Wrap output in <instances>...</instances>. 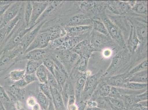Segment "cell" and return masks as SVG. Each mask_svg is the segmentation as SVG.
<instances>
[{
  "label": "cell",
  "instance_id": "6da1fadb",
  "mask_svg": "<svg viewBox=\"0 0 148 110\" xmlns=\"http://www.w3.org/2000/svg\"><path fill=\"white\" fill-rule=\"evenodd\" d=\"M35 26L27 28L24 20V18L21 19L5 40L0 51V56L3 53L12 50L17 47L19 44L24 35L32 30Z\"/></svg>",
  "mask_w": 148,
  "mask_h": 110
},
{
  "label": "cell",
  "instance_id": "7a4b0ae2",
  "mask_svg": "<svg viewBox=\"0 0 148 110\" xmlns=\"http://www.w3.org/2000/svg\"><path fill=\"white\" fill-rule=\"evenodd\" d=\"M131 53L127 48L123 49L113 58L111 64L103 75V77H109L119 71L130 61Z\"/></svg>",
  "mask_w": 148,
  "mask_h": 110
},
{
  "label": "cell",
  "instance_id": "3957f363",
  "mask_svg": "<svg viewBox=\"0 0 148 110\" xmlns=\"http://www.w3.org/2000/svg\"><path fill=\"white\" fill-rule=\"evenodd\" d=\"M101 20L104 23L110 37L122 49L126 48V43L121 29L107 16H102Z\"/></svg>",
  "mask_w": 148,
  "mask_h": 110
},
{
  "label": "cell",
  "instance_id": "277c9868",
  "mask_svg": "<svg viewBox=\"0 0 148 110\" xmlns=\"http://www.w3.org/2000/svg\"><path fill=\"white\" fill-rule=\"evenodd\" d=\"M58 60L64 66L68 73L71 70L80 56L72 50H68L56 49L51 50Z\"/></svg>",
  "mask_w": 148,
  "mask_h": 110
},
{
  "label": "cell",
  "instance_id": "5b68a950",
  "mask_svg": "<svg viewBox=\"0 0 148 110\" xmlns=\"http://www.w3.org/2000/svg\"><path fill=\"white\" fill-rule=\"evenodd\" d=\"M24 54L23 50L19 45L12 50L3 53L0 57V71L6 66L10 65L12 67L14 65L15 60Z\"/></svg>",
  "mask_w": 148,
  "mask_h": 110
},
{
  "label": "cell",
  "instance_id": "8992f818",
  "mask_svg": "<svg viewBox=\"0 0 148 110\" xmlns=\"http://www.w3.org/2000/svg\"><path fill=\"white\" fill-rule=\"evenodd\" d=\"M100 75V74L98 73L87 76L84 90L81 96V99H82L83 101H87L91 97L99 84Z\"/></svg>",
  "mask_w": 148,
  "mask_h": 110
},
{
  "label": "cell",
  "instance_id": "52a82bcc",
  "mask_svg": "<svg viewBox=\"0 0 148 110\" xmlns=\"http://www.w3.org/2000/svg\"><path fill=\"white\" fill-rule=\"evenodd\" d=\"M92 19L90 16L78 13L69 17L65 22L62 23V26L64 27H73L92 25Z\"/></svg>",
  "mask_w": 148,
  "mask_h": 110
},
{
  "label": "cell",
  "instance_id": "ba28073f",
  "mask_svg": "<svg viewBox=\"0 0 148 110\" xmlns=\"http://www.w3.org/2000/svg\"><path fill=\"white\" fill-rule=\"evenodd\" d=\"M49 1H32V13L28 28L36 26L38 20L41 17L48 6Z\"/></svg>",
  "mask_w": 148,
  "mask_h": 110
},
{
  "label": "cell",
  "instance_id": "9c48e42d",
  "mask_svg": "<svg viewBox=\"0 0 148 110\" xmlns=\"http://www.w3.org/2000/svg\"><path fill=\"white\" fill-rule=\"evenodd\" d=\"M90 34L88 41L91 47L96 51H100V49L106 46L111 40V37L109 36L98 33L93 29Z\"/></svg>",
  "mask_w": 148,
  "mask_h": 110
},
{
  "label": "cell",
  "instance_id": "30bf717a",
  "mask_svg": "<svg viewBox=\"0 0 148 110\" xmlns=\"http://www.w3.org/2000/svg\"><path fill=\"white\" fill-rule=\"evenodd\" d=\"M50 50L47 48L43 49L33 50L24 54L15 60V62L23 60H33L35 61H42L49 55Z\"/></svg>",
  "mask_w": 148,
  "mask_h": 110
},
{
  "label": "cell",
  "instance_id": "8fae6325",
  "mask_svg": "<svg viewBox=\"0 0 148 110\" xmlns=\"http://www.w3.org/2000/svg\"><path fill=\"white\" fill-rule=\"evenodd\" d=\"M47 20H45L39 23L32 30L26 33L24 37L18 45L21 47L25 53V51L29 48V45L33 42L35 38L41 30L42 28L45 24Z\"/></svg>",
  "mask_w": 148,
  "mask_h": 110
},
{
  "label": "cell",
  "instance_id": "7c38bea8",
  "mask_svg": "<svg viewBox=\"0 0 148 110\" xmlns=\"http://www.w3.org/2000/svg\"><path fill=\"white\" fill-rule=\"evenodd\" d=\"M23 2L15 1L7 9L3 15L0 29L4 27L11 21L17 16L21 10Z\"/></svg>",
  "mask_w": 148,
  "mask_h": 110
},
{
  "label": "cell",
  "instance_id": "4fadbf2b",
  "mask_svg": "<svg viewBox=\"0 0 148 110\" xmlns=\"http://www.w3.org/2000/svg\"><path fill=\"white\" fill-rule=\"evenodd\" d=\"M50 41L49 35L47 32L40 31L38 35L25 51V53L34 49H45L47 48Z\"/></svg>",
  "mask_w": 148,
  "mask_h": 110
},
{
  "label": "cell",
  "instance_id": "5bb4252c",
  "mask_svg": "<svg viewBox=\"0 0 148 110\" xmlns=\"http://www.w3.org/2000/svg\"><path fill=\"white\" fill-rule=\"evenodd\" d=\"M98 1H83L81 2L79 8L83 13L87 15H97L101 11L102 4Z\"/></svg>",
  "mask_w": 148,
  "mask_h": 110
},
{
  "label": "cell",
  "instance_id": "9a60e30c",
  "mask_svg": "<svg viewBox=\"0 0 148 110\" xmlns=\"http://www.w3.org/2000/svg\"><path fill=\"white\" fill-rule=\"evenodd\" d=\"M80 57L89 60L93 52L96 51L91 47L88 40L84 39L79 43L72 50Z\"/></svg>",
  "mask_w": 148,
  "mask_h": 110
},
{
  "label": "cell",
  "instance_id": "2e32d148",
  "mask_svg": "<svg viewBox=\"0 0 148 110\" xmlns=\"http://www.w3.org/2000/svg\"><path fill=\"white\" fill-rule=\"evenodd\" d=\"M64 1H49V3L45 11L38 20L36 23L47 20V18L51 16L55 13L57 12L64 5Z\"/></svg>",
  "mask_w": 148,
  "mask_h": 110
},
{
  "label": "cell",
  "instance_id": "e0dca14e",
  "mask_svg": "<svg viewBox=\"0 0 148 110\" xmlns=\"http://www.w3.org/2000/svg\"><path fill=\"white\" fill-rule=\"evenodd\" d=\"M4 88L12 101L20 102L25 99L26 94L25 88H18L13 84L9 86H6Z\"/></svg>",
  "mask_w": 148,
  "mask_h": 110
},
{
  "label": "cell",
  "instance_id": "ac0fdd59",
  "mask_svg": "<svg viewBox=\"0 0 148 110\" xmlns=\"http://www.w3.org/2000/svg\"><path fill=\"white\" fill-rule=\"evenodd\" d=\"M67 33V35L71 37H79L90 33L92 30L91 25H85L73 27H64Z\"/></svg>",
  "mask_w": 148,
  "mask_h": 110
},
{
  "label": "cell",
  "instance_id": "d6986e66",
  "mask_svg": "<svg viewBox=\"0 0 148 110\" xmlns=\"http://www.w3.org/2000/svg\"><path fill=\"white\" fill-rule=\"evenodd\" d=\"M140 41L137 35L135 27L134 25H130V36L126 43V48L131 53H135L140 45Z\"/></svg>",
  "mask_w": 148,
  "mask_h": 110
},
{
  "label": "cell",
  "instance_id": "ffe728a7",
  "mask_svg": "<svg viewBox=\"0 0 148 110\" xmlns=\"http://www.w3.org/2000/svg\"><path fill=\"white\" fill-rule=\"evenodd\" d=\"M129 75L128 73L115 75L107 77L105 81L109 85L116 88H122L125 84L127 81Z\"/></svg>",
  "mask_w": 148,
  "mask_h": 110
},
{
  "label": "cell",
  "instance_id": "44dd1931",
  "mask_svg": "<svg viewBox=\"0 0 148 110\" xmlns=\"http://www.w3.org/2000/svg\"><path fill=\"white\" fill-rule=\"evenodd\" d=\"M111 88V86L109 85L105 80L99 83L90 99L95 100L98 98L108 97L110 94Z\"/></svg>",
  "mask_w": 148,
  "mask_h": 110
},
{
  "label": "cell",
  "instance_id": "7402d4cb",
  "mask_svg": "<svg viewBox=\"0 0 148 110\" xmlns=\"http://www.w3.org/2000/svg\"><path fill=\"white\" fill-rule=\"evenodd\" d=\"M40 31L47 32L49 35L51 41L67 35L64 26L61 25H52Z\"/></svg>",
  "mask_w": 148,
  "mask_h": 110
},
{
  "label": "cell",
  "instance_id": "603a6c76",
  "mask_svg": "<svg viewBox=\"0 0 148 110\" xmlns=\"http://www.w3.org/2000/svg\"><path fill=\"white\" fill-rule=\"evenodd\" d=\"M52 101L56 110H66L65 105L64 103L61 92L56 88H51Z\"/></svg>",
  "mask_w": 148,
  "mask_h": 110
},
{
  "label": "cell",
  "instance_id": "cb8c5ba5",
  "mask_svg": "<svg viewBox=\"0 0 148 110\" xmlns=\"http://www.w3.org/2000/svg\"><path fill=\"white\" fill-rule=\"evenodd\" d=\"M135 27L136 33L141 43H147L148 26L147 24L138 22Z\"/></svg>",
  "mask_w": 148,
  "mask_h": 110
},
{
  "label": "cell",
  "instance_id": "d4e9b609",
  "mask_svg": "<svg viewBox=\"0 0 148 110\" xmlns=\"http://www.w3.org/2000/svg\"><path fill=\"white\" fill-rule=\"evenodd\" d=\"M87 76H88L86 73L81 74V75L77 80L75 90L76 101H79L81 99V96L84 90Z\"/></svg>",
  "mask_w": 148,
  "mask_h": 110
},
{
  "label": "cell",
  "instance_id": "484cf974",
  "mask_svg": "<svg viewBox=\"0 0 148 110\" xmlns=\"http://www.w3.org/2000/svg\"><path fill=\"white\" fill-rule=\"evenodd\" d=\"M83 37H71L67 35V38L61 48L57 49L68 50H72L80 41L85 39Z\"/></svg>",
  "mask_w": 148,
  "mask_h": 110
},
{
  "label": "cell",
  "instance_id": "4316f807",
  "mask_svg": "<svg viewBox=\"0 0 148 110\" xmlns=\"http://www.w3.org/2000/svg\"><path fill=\"white\" fill-rule=\"evenodd\" d=\"M127 81L134 82L140 84H148L147 70L129 76L127 78Z\"/></svg>",
  "mask_w": 148,
  "mask_h": 110
},
{
  "label": "cell",
  "instance_id": "83f0119b",
  "mask_svg": "<svg viewBox=\"0 0 148 110\" xmlns=\"http://www.w3.org/2000/svg\"><path fill=\"white\" fill-rule=\"evenodd\" d=\"M48 72L49 71L43 64L37 69L35 74L40 84H47Z\"/></svg>",
  "mask_w": 148,
  "mask_h": 110
},
{
  "label": "cell",
  "instance_id": "f1b7e54d",
  "mask_svg": "<svg viewBox=\"0 0 148 110\" xmlns=\"http://www.w3.org/2000/svg\"><path fill=\"white\" fill-rule=\"evenodd\" d=\"M92 26L93 30L106 36H109L106 26L101 20L98 18L92 19Z\"/></svg>",
  "mask_w": 148,
  "mask_h": 110
},
{
  "label": "cell",
  "instance_id": "f546056e",
  "mask_svg": "<svg viewBox=\"0 0 148 110\" xmlns=\"http://www.w3.org/2000/svg\"><path fill=\"white\" fill-rule=\"evenodd\" d=\"M89 60L84 58L80 57L76 62L74 68L81 74L85 73L87 71Z\"/></svg>",
  "mask_w": 148,
  "mask_h": 110
},
{
  "label": "cell",
  "instance_id": "4dcf8cb0",
  "mask_svg": "<svg viewBox=\"0 0 148 110\" xmlns=\"http://www.w3.org/2000/svg\"><path fill=\"white\" fill-rule=\"evenodd\" d=\"M42 64V61H35L28 60L25 67V74L36 73L38 68Z\"/></svg>",
  "mask_w": 148,
  "mask_h": 110
},
{
  "label": "cell",
  "instance_id": "1f68e13d",
  "mask_svg": "<svg viewBox=\"0 0 148 110\" xmlns=\"http://www.w3.org/2000/svg\"><path fill=\"white\" fill-rule=\"evenodd\" d=\"M147 87L148 84H140L134 82L128 81L125 84L122 88L133 91H139L147 89Z\"/></svg>",
  "mask_w": 148,
  "mask_h": 110
},
{
  "label": "cell",
  "instance_id": "d6a6232c",
  "mask_svg": "<svg viewBox=\"0 0 148 110\" xmlns=\"http://www.w3.org/2000/svg\"><path fill=\"white\" fill-rule=\"evenodd\" d=\"M32 1H28L25 2L24 9V20L27 28H28L30 22L32 13Z\"/></svg>",
  "mask_w": 148,
  "mask_h": 110
},
{
  "label": "cell",
  "instance_id": "836d02e7",
  "mask_svg": "<svg viewBox=\"0 0 148 110\" xmlns=\"http://www.w3.org/2000/svg\"><path fill=\"white\" fill-rule=\"evenodd\" d=\"M25 75V69H15L11 71L8 75L9 77L12 81L15 82L23 79Z\"/></svg>",
  "mask_w": 148,
  "mask_h": 110
},
{
  "label": "cell",
  "instance_id": "e575fe53",
  "mask_svg": "<svg viewBox=\"0 0 148 110\" xmlns=\"http://www.w3.org/2000/svg\"><path fill=\"white\" fill-rule=\"evenodd\" d=\"M67 38V35L49 41L47 48L51 50L59 49L62 46Z\"/></svg>",
  "mask_w": 148,
  "mask_h": 110
},
{
  "label": "cell",
  "instance_id": "d590c367",
  "mask_svg": "<svg viewBox=\"0 0 148 110\" xmlns=\"http://www.w3.org/2000/svg\"><path fill=\"white\" fill-rule=\"evenodd\" d=\"M108 98L111 106V110H123L125 107L123 102L120 99L108 96Z\"/></svg>",
  "mask_w": 148,
  "mask_h": 110
},
{
  "label": "cell",
  "instance_id": "8d00e7d4",
  "mask_svg": "<svg viewBox=\"0 0 148 110\" xmlns=\"http://www.w3.org/2000/svg\"><path fill=\"white\" fill-rule=\"evenodd\" d=\"M132 10L138 14L146 15L147 14V5L142 1H136L135 5L132 8Z\"/></svg>",
  "mask_w": 148,
  "mask_h": 110
},
{
  "label": "cell",
  "instance_id": "74e56055",
  "mask_svg": "<svg viewBox=\"0 0 148 110\" xmlns=\"http://www.w3.org/2000/svg\"><path fill=\"white\" fill-rule=\"evenodd\" d=\"M36 99L37 103L40 105L42 109L47 110L49 104L50 100L48 97L40 92L38 93Z\"/></svg>",
  "mask_w": 148,
  "mask_h": 110
},
{
  "label": "cell",
  "instance_id": "f35d334b",
  "mask_svg": "<svg viewBox=\"0 0 148 110\" xmlns=\"http://www.w3.org/2000/svg\"><path fill=\"white\" fill-rule=\"evenodd\" d=\"M42 61L43 65L45 67L49 72L55 76V63L50 56V52L49 55L44 58Z\"/></svg>",
  "mask_w": 148,
  "mask_h": 110
},
{
  "label": "cell",
  "instance_id": "ab89813d",
  "mask_svg": "<svg viewBox=\"0 0 148 110\" xmlns=\"http://www.w3.org/2000/svg\"><path fill=\"white\" fill-rule=\"evenodd\" d=\"M148 68V60H145L140 63L134 67L130 72L128 73L129 76L134 74L138 72L143 71L147 70Z\"/></svg>",
  "mask_w": 148,
  "mask_h": 110
},
{
  "label": "cell",
  "instance_id": "60d3db41",
  "mask_svg": "<svg viewBox=\"0 0 148 110\" xmlns=\"http://www.w3.org/2000/svg\"><path fill=\"white\" fill-rule=\"evenodd\" d=\"M95 100L97 104L98 108L103 110H111L107 97L98 98Z\"/></svg>",
  "mask_w": 148,
  "mask_h": 110
},
{
  "label": "cell",
  "instance_id": "b9f144b4",
  "mask_svg": "<svg viewBox=\"0 0 148 110\" xmlns=\"http://www.w3.org/2000/svg\"><path fill=\"white\" fill-rule=\"evenodd\" d=\"M116 2L121 15L126 14L132 9L128 1H116Z\"/></svg>",
  "mask_w": 148,
  "mask_h": 110
},
{
  "label": "cell",
  "instance_id": "7bdbcfd3",
  "mask_svg": "<svg viewBox=\"0 0 148 110\" xmlns=\"http://www.w3.org/2000/svg\"><path fill=\"white\" fill-rule=\"evenodd\" d=\"M0 101L3 105L9 104L12 102L4 87L0 84Z\"/></svg>",
  "mask_w": 148,
  "mask_h": 110
},
{
  "label": "cell",
  "instance_id": "ee69618b",
  "mask_svg": "<svg viewBox=\"0 0 148 110\" xmlns=\"http://www.w3.org/2000/svg\"><path fill=\"white\" fill-rule=\"evenodd\" d=\"M47 84L51 88H56L61 92L62 90L58 84L56 77L49 72L48 73Z\"/></svg>",
  "mask_w": 148,
  "mask_h": 110
},
{
  "label": "cell",
  "instance_id": "f6af8a7d",
  "mask_svg": "<svg viewBox=\"0 0 148 110\" xmlns=\"http://www.w3.org/2000/svg\"><path fill=\"white\" fill-rule=\"evenodd\" d=\"M106 4L107 8L111 13L118 15H121L116 1H106Z\"/></svg>",
  "mask_w": 148,
  "mask_h": 110
},
{
  "label": "cell",
  "instance_id": "bcb514c9",
  "mask_svg": "<svg viewBox=\"0 0 148 110\" xmlns=\"http://www.w3.org/2000/svg\"><path fill=\"white\" fill-rule=\"evenodd\" d=\"M40 89L41 92L48 97L50 100H52L50 87L48 84H40Z\"/></svg>",
  "mask_w": 148,
  "mask_h": 110
},
{
  "label": "cell",
  "instance_id": "7dc6e473",
  "mask_svg": "<svg viewBox=\"0 0 148 110\" xmlns=\"http://www.w3.org/2000/svg\"><path fill=\"white\" fill-rule=\"evenodd\" d=\"M148 100V91L147 89L144 91L142 93L139 94L134 95V100L135 104L139 102L144 101Z\"/></svg>",
  "mask_w": 148,
  "mask_h": 110
},
{
  "label": "cell",
  "instance_id": "c3c4849f",
  "mask_svg": "<svg viewBox=\"0 0 148 110\" xmlns=\"http://www.w3.org/2000/svg\"><path fill=\"white\" fill-rule=\"evenodd\" d=\"M121 94L122 93L120 92L118 88L111 86L110 94L108 96L109 97L120 99Z\"/></svg>",
  "mask_w": 148,
  "mask_h": 110
},
{
  "label": "cell",
  "instance_id": "681fc988",
  "mask_svg": "<svg viewBox=\"0 0 148 110\" xmlns=\"http://www.w3.org/2000/svg\"><path fill=\"white\" fill-rule=\"evenodd\" d=\"M24 79L28 85L32 84L35 81H38L35 73L25 74L24 77Z\"/></svg>",
  "mask_w": 148,
  "mask_h": 110
},
{
  "label": "cell",
  "instance_id": "f907efd6",
  "mask_svg": "<svg viewBox=\"0 0 148 110\" xmlns=\"http://www.w3.org/2000/svg\"><path fill=\"white\" fill-rule=\"evenodd\" d=\"M37 99L34 96H30L27 98L26 100V105L28 107L32 108L34 106L37 104Z\"/></svg>",
  "mask_w": 148,
  "mask_h": 110
},
{
  "label": "cell",
  "instance_id": "816d5d0a",
  "mask_svg": "<svg viewBox=\"0 0 148 110\" xmlns=\"http://www.w3.org/2000/svg\"><path fill=\"white\" fill-rule=\"evenodd\" d=\"M6 38V33L4 27L0 29V48H2ZM2 49V48H1Z\"/></svg>",
  "mask_w": 148,
  "mask_h": 110
},
{
  "label": "cell",
  "instance_id": "f5cc1de1",
  "mask_svg": "<svg viewBox=\"0 0 148 110\" xmlns=\"http://www.w3.org/2000/svg\"><path fill=\"white\" fill-rule=\"evenodd\" d=\"M13 84L17 88H24L28 85L24 78L18 81L15 82Z\"/></svg>",
  "mask_w": 148,
  "mask_h": 110
},
{
  "label": "cell",
  "instance_id": "db71d44e",
  "mask_svg": "<svg viewBox=\"0 0 148 110\" xmlns=\"http://www.w3.org/2000/svg\"><path fill=\"white\" fill-rule=\"evenodd\" d=\"M147 108L138 103L134 104L127 110H148Z\"/></svg>",
  "mask_w": 148,
  "mask_h": 110
},
{
  "label": "cell",
  "instance_id": "11a10c76",
  "mask_svg": "<svg viewBox=\"0 0 148 110\" xmlns=\"http://www.w3.org/2000/svg\"><path fill=\"white\" fill-rule=\"evenodd\" d=\"M86 103L88 107L89 108H97V104L96 100L88 99L86 101Z\"/></svg>",
  "mask_w": 148,
  "mask_h": 110
},
{
  "label": "cell",
  "instance_id": "9f6ffc18",
  "mask_svg": "<svg viewBox=\"0 0 148 110\" xmlns=\"http://www.w3.org/2000/svg\"><path fill=\"white\" fill-rule=\"evenodd\" d=\"M112 54L111 51L110 49H106L103 51V55L105 57L108 58L110 57Z\"/></svg>",
  "mask_w": 148,
  "mask_h": 110
},
{
  "label": "cell",
  "instance_id": "6f0895ef",
  "mask_svg": "<svg viewBox=\"0 0 148 110\" xmlns=\"http://www.w3.org/2000/svg\"><path fill=\"white\" fill-rule=\"evenodd\" d=\"M14 1H0V6H3L11 4L14 3Z\"/></svg>",
  "mask_w": 148,
  "mask_h": 110
},
{
  "label": "cell",
  "instance_id": "680465c9",
  "mask_svg": "<svg viewBox=\"0 0 148 110\" xmlns=\"http://www.w3.org/2000/svg\"><path fill=\"white\" fill-rule=\"evenodd\" d=\"M47 110H56L52 100H49V104Z\"/></svg>",
  "mask_w": 148,
  "mask_h": 110
},
{
  "label": "cell",
  "instance_id": "91938a15",
  "mask_svg": "<svg viewBox=\"0 0 148 110\" xmlns=\"http://www.w3.org/2000/svg\"><path fill=\"white\" fill-rule=\"evenodd\" d=\"M31 109L32 110H41L42 109L41 107L38 103L32 107Z\"/></svg>",
  "mask_w": 148,
  "mask_h": 110
},
{
  "label": "cell",
  "instance_id": "94428289",
  "mask_svg": "<svg viewBox=\"0 0 148 110\" xmlns=\"http://www.w3.org/2000/svg\"><path fill=\"white\" fill-rule=\"evenodd\" d=\"M138 103L143 107L148 108L147 100H144V101H141Z\"/></svg>",
  "mask_w": 148,
  "mask_h": 110
},
{
  "label": "cell",
  "instance_id": "6125c7cd",
  "mask_svg": "<svg viewBox=\"0 0 148 110\" xmlns=\"http://www.w3.org/2000/svg\"><path fill=\"white\" fill-rule=\"evenodd\" d=\"M86 110H103L98 108H89L88 107Z\"/></svg>",
  "mask_w": 148,
  "mask_h": 110
},
{
  "label": "cell",
  "instance_id": "be15d7a7",
  "mask_svg": "<svg viewBox=\"0 0 148 110\" xmlns=\"http://www.w3.org/2000/svg\"><path fill=\"white\" fill-rule=\"evenodd\" d=\"M41 110H44V109H42Z\"/></svg>",
  "mask_w": 148,
  "mask_h": 110
}]
</instances>
